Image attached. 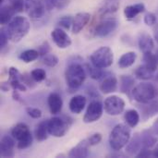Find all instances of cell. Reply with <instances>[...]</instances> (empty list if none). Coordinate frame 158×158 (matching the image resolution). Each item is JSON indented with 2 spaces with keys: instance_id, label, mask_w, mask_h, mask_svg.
<instances>
[{
  "instance_id": "52a82bcc",
  "label": "cell",
  "mask_w": 158,
  "mask_h": 158,
  "mask_svg": "<svg viewBox=\"0 0 158 158\" xmlns=\"http://www.w3.org/2000/svg\"><path fill=\"white\" fill-rule=\"evenodd\" d=\"M90 61L92 65L98 69H107L114 62L113 51L108 46H102L91 55Z\"/></svg>"
},
{
  "instance_id": "e575fe53",
  "label": "cell",
  "mask_w": 158,
  "mask_h": 158,
  "mask_svg": "<svg viewBox=\"0 0 158 158\" xmlns=\"http://www.w3.org/2000/svg\"><path fill=\"white\" fill-rule=\"evenodd\" d=\"M42 61L43 63L47 66V67H50V68H54L57 65L58 63V58L56 55L54 54H50L48 53L47 55L44 56L43 58H42Z\"/></svg>"
},
{
  "instance_id": "8d00e7d4",
  "label": "cell",
  "mask_w": 158,
  "mask_h": 158,
  "mask_svg": "<svg viewBox=\"0 0 158 158\" xmlns=\"http://www.w3.org/2000/svg\"><path fill=\"white\" fill-rule=\"evenodd\" d=\"M72 21L73 18L71 16H63L58 19V25L65 29V30H69L70 27H72Z\"/></svg>"
},
{
  "instance_id": "3957f363",
  "label": "cell",
  "mask_w": 158,
  "mask_h": 158,
  "mask_svg": "<svg viewBox=\"0 0 158 158\" xmlns=\"http://www.w3.org/2000/svg\"><path fill=\"white\" fill-rule=\"evenodd\" d=\"M86 76L87 72L81 65L77 62L69 64L65 72V79L69 89L76 92L83 84Z\"/></svg>"
},
{
  "instance_id": "60d3db41",
  "label": "cell",
  "mask_w": 158,
  "mask_h": 158,
  "mask_svg": "<svg viewBox=\"0 0 158 158\" xmlns=\"http://www.w3.org/2000/svg\"><path fill=\"white\" fill-rule=\"evenodd\" d=\"M38 52L40 54L41 56H44L45 55H47L48 53H50L51 51V47H50V44H48V42H44L41 45L38 46Z\"/></svg>"
},
{
  "instance_id": "cb8c5ba5",
  "label": "cell",
  "mask_w": 158,
  "mask_h": 158,
  "mask_svg": "<svg viewBox=\"0 0 158 158\" xmlns=\"http://www.w3.org/2000/svg\"><path fill=\"white\" fill-rule=\"evenodd\" d=\"M119 7V1L118 0H105L103 6L98 10V14L102 17L108 16L110 14L115 13Z\"/></svg>"
},
{
  "instance_id": "4316f807",
  "label": "cell",
  "mask_w": 158,
  "mask_h": 158,
  "mask_svg": "<svg viewBox=\"0 0 158 158\" xmlns=\"http://www.w3.org/2000/svg\"><path fill=\"white\" fill-rule=\"evenodd\" d=\"M155 74H156V72L154 70H152L151 69H149L144 64L139 66L136 69V70H135L136 78L139 79V80H143V81H147V80L153 79L155 77Z\"/></svg>"
},
{
  "instance_id": "ba28073f",
  "label": "cell",
  "mask_w": 158,
  "mask_h": 158,
  "mask_svg": "<svg viewBox=\"0 0 158 158\" xmlns=\"http://www.w3.org/2000/svg\"><path fill=\"white\" fill-rule=\"evenodd\" d=\"M71 123L72 121L69 120V118L67 117H65V118L61 117H54L47 120L49 134L56 138L64 137L69 131Z\"/></svg>"
},
{
  "instance_id": "836d02e7",
  "label": "cell",
  "mask_w": 158,
  "mask_h": 158,
  "mask_svg": "<svg viewBox=\"0 0 158 158\" xmlns=\"http://www.w3.org/2000/svg\"><path fill=\"white\" fill-rule=\"evenodd\" d=\"M146 105L143 110V115L146 116V118H151L155 115L158 114V100L157 101H152L148 104H144Z\"/></svg>"
},
{
  "instance_id": "b9f144b4",
  "label": "cell",
  "mask_w": 158,
  "mask_h": 158,
  "mask_svg": "<svg viewBox=\"0 0 158 158\" xmlns=\"http://www.w3.org/2000/svg\"><path fill=\"white\" fill-rule=\"evenodd\" d=\"M89 143L91 146H94L96 144H98L99 143H101L102 141V135L100 133H94L93 135H91L89 138H87Z\"/></svg>"
},
{
  "instance_id": "e0dca14e",
  "label": "cell",
  "mask_w": 158,
  "mask_h": 158,
  "mask_svg": "<svg viewBox=\"0 0 158 158\" xmlns=\"http://www.w3.org/2000/svg\"><path fill=\"white\" fill-rule=\"evenodd\" d=\"M47 104L51 114L57 115L61 112L63 107L62 97L57 93H51L47 98Z\"/></svg>"
},
{
  "instance_id": "6da1fadb",
  "label": "cell",
  "mask_w": 158,
  "mask_h": 158,
  "mask_svg": "<svg viewBox=\"0 0 158 158\" xmlns=\"http://www.w3.org/2000/svg\"><path fill=\"white\" fill-rule=\"evenodd\" d=\"M30 28L31 24L27 18L22 16H16L7 24L5 30L7 33L9 41L18 43L28 34Z\"/></svg>"
},
{
  "instance_id": "f546056e",
  "label": "cell",
  "mask_w": 158,
  "mask_h": 158,
  "mask_svg": "<svg viewBox=\"0 0 158 158\" xmlns=\"http://www.w3.org/2000/svg\"><path fill=\"white\" fill-rule=\"evenodd\" d=\"M143 64L156 72L158 69V56L153 54L152 52L143 53Z\"/></svg>"
},
{
  "instance_id": "74e56055",
  "label": "cell",
  "mask_w": 158,
  "mask_h": 158,
  "mask_svg": "<svg viewBox=\"0 0 158 158\" xmlns=\"http://www.w3.org/2000/svg\"><path fill=\"white\" fill-rule=\"evenodd\" d=\"M156 15L153 12H147L143 18V21L148 26H153L156 23Z\"/></svg>"
},
{
  "instance_id": "5bb4252c",
  "label": "cell",
  "mask_w": 158,
  "mask_h": 158,
  "mask_svg": "<svg viewBox=\"0 0 158 158\" xmlns=\"http://www.w3.org/2000/svg\"><path fill=\"white\" fill-rule=\"evenodd\" d=\"M91 19V15L87 12H80L77 13L74 17H73V21H72V32L74 34H78L79 32H81L83 28L89 23Z\"/></svg>"
},
{
  "instance_id": "f35d334b",
  "label": "cell",
  "mask_w": 158,
  "mask_h": 158,
  "mask_svg": "<svg viewBox=\"0 0 158 158\" xmlns=\"http://www.w3.org/2000/svg\"><path fill=\"white\" fill-rule=\"evenodd\" d=\"M26 112L31 118H35V119H38V118H40L42 117V111L39 108H36V107L29 106V107L26 108Z\"/></svg>"
},
{
  "instance_id": "2e32d148",
  "label": "cell",
  "mask_w": 158,
  "mask_h": 158,
  "mask_svg": "<svg viewBox=\"0 0 158 158\" xmlns=\"http://www.w3.org/2000/svg\"><path fill=\"white\" fill-rule=\"evenodd\" d=\"M89 147H91L87 139L79 143L75 147H73L69 153V157L71 158H85L89 156Z\"/></svg>"
},
{
  "instance_id": "5b68a950",
  "label": "cell",
  "mask_w": 158,
  "mask_h": 158,
  "mask_svg": "<svg viewBox=\"0 0 158 158\" xmlns=\"http://www.w3.org/2000/svg\"><path fill=\"white\" fill-rule=\"evenodd\" d=\"M158 96V89L149 82H141L134 86L131 92V97L140 104H148Z\"/></svg>"
},
{
  "instance_id": "83f0119b",
  "label": "cell",
  "mask_w": 158,
  "mask_h": 158,
  "mask_svg": "<svg viewBox=\"0 0 158 158\" xmlns=\"http://www.w3.org/2000/svg\"><path fill=\"white\" fill-rule=\"evenodd\" d=\"M124 119L128 126L131 128H135L140 122V114L135 109H130L125 112Z\"/></svg>"
},
{
  "instance_id": "d4e9b609",
  "label": "cell",
  "mask_w": 158,
  "mask_h": 158,
  "mask_svg": "<svg viewBox=\"0 0 158 158\" xmlns=\"http://www.w3.org/2000/svg\"><path fill=\"white\" fill-rule=\"evenodd\" d=\"M16 10L11 5H6L1 6L0 10V22L2 25H7L16 14Z\"/></svg>"
},
{
  "instance_id": "d6986e66",
  "label": "cell",
  "mask_w": 158,
  "mask_h": 158,
  "mask_svg": "<svg viewBox=\"0 0 158 158\" xmlns=\"http://www.w3.org/2000/svg\"><path fill=\"white\" fill-rule=\"evenodd\" d=\"M86 103H87V100H86V97L83 96V95H75L73 96L70 101H69V110L70 112H72L73 114H81L85 106H86Z\"/></svg>"
},
{
  "instance_id": "ffe728a7",
  "label": "cell",
  "mask_w": 158,
  "mask_h": 158,
  "mask_svg": "<svg viewBox=\"0 0 158 158\" xmlns=\"http://www.w3.org/2000/svg\"><path fill=\"white\" fill-rule=\"evenodd\" d=\"M135 80L130 75H122L119 79V88L121 93L125 94L129 97L131 96V92L134 88Z\"/></svg>"
},
{
  "instance_id": "d590c367",
  "label": "cell",
  "mask_w": 158,
  "mask_h": 158,
  "mask_svg": "<svg viewBox=\"0 0 158 158\" xmlns=\"http://www.w3.org/2000/svg\"><path fill=\"white\" fill-rule=\"evenodd\" d=\"M31 76L35 82H41L46 79V72L43 69H35L31 72Z\"/></svg>"
},
{
  "instance_id": "603a6c76",
  "label": "cell",
  "mask_w": 158,
  "mask_h": 158,
  "mask_svg": "<svg viewBox=\"0 0 158 158\" xmlns=\"http://www.w3.org/2000/svg\"><path fill=\"white\" fill-rule=\"evenodd\" d=\"M143 147V145L142 137H141V135L136 133L134 135V137L131 140H130L129 143L127 144L126 152L128 153L129 156H136Z\"/></svg>"
},
{
  "instance_id": "9c48e42d",
  "label": "cell",
  "mask_w": 158,
  "mask_h": 158,
  "mask_svg": "<svg viewBox=\"0 0 158 158\" xmlns=\"http://www.w3.org/2000/svg\"><path fill=\"white\" fill-rule=\"evenodd\" d=\"M125 101L117 95L108 96L104 102V109L109 116H118L125 109Z\"/></svg>"
},
{
  "instance_id": "484cf974",
  "label": "cell",
  "mask_w": 158,
  "mask_h": 158,
  "mask_svg": "<svg viewBox=\"0 0 158 158\" xmlns=\"http://www.w3.org/2000/svg\"><path fill=\"white\" fill-rule=\"evenodd\" d=\"M136 58H137V54L135 52L132 51L127 52L119 57L118 66L120 69H128L135 63Z\"/></svg>"
},
{
  "instance_id": "1f68e13d",
  "label": "cell",
  "mask_w": 158,
  "mask_h": 158,
  "mask_svg": "<svg viewBox=\"0 0 158 158\" xmlns=\"http://www.w3.org/2000/svg\"><path fill=\"white\" fill-rule=\"evenodd\" d=\"M39 56H40V54H39L38 50H35V49H28V50L23 51L19 55V58L21 61L25 62V63H31V62L38 59Z\"/></svg>"
},
{
  "instance_id": "7a4b0ae2",
  "label": "cell",
  "mask_w": 158,
  "mask_h": 158,
  "mask_svg": "<svg viewBox=\"0 0 158 158\" xmlns=\"http://www.w3.org/2000/svg\"><path fill=\"white\" fill-rule=\"evenodd\" d=\"M118 21L117 19L112 17H102L98 13L94 20V23L91 27V32L93 36L99 38H104L111 34L118 28Z\"/></svg>"
},
{
  "instance_id": "ac0fdd59",
  "label": "cell",
  "mask_w": 158,
  "mask_h": 158,
  "mask_svg": "<svg viewBox=\"0 0 158 158\" xmlns=\"http://www.w3.org/2000/svg\"><path fill=\"white\" fill-rule=\"evenodd\" d=\"M118 84V80H117L116 77H114V76H106L101 81L99 89L103 94H112V93L117 91Z\"/></svg>"
},
{
  "instance_id": "f1b7e54d",
  "label": "cell",
  "mask_w": 158,
  "mask_h": 158,
  "mask_svg": "<svg viewBox=\"0 0 158 158\" xmlns=\"http://www.w3.org/2000/svg\"><path fill=\"white\" fill-rule=\"evenodd\" d=\"M48 126H47V121H42L40 122L34 131L35 138L38 142H44L48 138Z\"/></svg>"
},
{
  "instance_id": "4dcf8cb0",
  "label": "cell",
  "mask_w": 158,
  "mask_h": 158,
  "mask_svg": "<svg viewBox=\"0 0 158 158\" xmlns=\"http://www.w3.org/2000/svg\"><path fill=\"white\" fill-rule=\"evenodd\" d=\"M155 133L153 132V131H143V133L141 134V137H142V141H143V145L144 147H147V148H152L153 146L156 145V142H157V139L155 137Z\"/></svg>"
},
{
  "instance_id": "30bf717a",
  "label": "cell",
  "mask_w": 158,
  "mask_h": 158,
  "mask_svg": "<svg viewBox=\"0 0 158 158\" xmlns=\"http://www.w3.org/2000/svg\"><path fill=\"white\" fill-rule=\"evenodd\" d=\"M46 6L44 0H25V11L27 15L33 19H41L45 13Z\"/></svg>"
},
{
  "instance_id": "9a60e30c",
  "label": "cell",
  "mask_w": 158,
  "mask_h": 158,
  "mask_svg": "<svg viewBox=\"0 0 158 158\" xmlns=\"http://www.w3.org/2000/svg\"><path fill=\"white\" fill-rule=\"evenodd\" d=\"M15 139L12 136L5 135L1 139L0 143V156L2 157H12L14 156Z\"/></svg>"
},
{
  "instance_id": "bcb514c9",
  "label": "cell",
  "mask_w": 158,
  "mask_h": 158,
  "mask_svg": "<svg viewBox=\"0 0 158 158\" xmlns=\"http://www.w3.org/2000/svg\"><path fill=\"white\" fill-rule=\"evenodd\" d=\"M154 156L155 157H158V147L154 151Z\"/></svg>"
},
{
  "instance_id": "44dd1931",
  "label": "cell",
  "mask_w": 158,
  "mask_h": 158,
  "mask_svg": "<svg viewBox=\"0 0 158 158\" xmlns=\"http://www.w3.org/2000/svg\"><path fill=\"white\" fill-rule=\"evenodd\" d=\"M144 10H145V6L143 3H137L134 5H130L124 8V16L127 19L131 20V19H135L139 14L144 12Z\"/></svg>"
},
{
  "instance_id": "7c38bea8",
  "label": "cell",
  "mask_w": 158,
  "mask_h": 158,
  "mask_svg": "<svg viewBox=\"0 0 158 158\" xmlns=\"http://www.w3.org/2000/svg\"><path fill=\"white\" fill-rule=\"evenodd\" d=\"M51 37L55 44L58 48H61V49L68 48L72 44V41L69 35L61 28H56L55 30H53L51 32Z\"/></svg>"
},
{
  "instance_id": "f6af8a7d",
  "label": "cell",
  "mask_w": 158,
  "mask_h": 158,
  "mask_svg": "<svg viewBox=\"0 0 158 158\" xmlns=\"http://www.w3.org/2000/svg\"><path fill=\"white\" fill-rule=\"evenodd\" d=\"M152 131L156 135H158V118L154 122V124L152 126Z\"/></svg>"
},
{
  "instance_id": "ab89813d",
  "label": "cell",
  "mask_w": 158,
  "mask_h": 158,
  "mask_svg": "<svg viewBox=\"0 0 158 158\" xmlns=\"http://www.w3.org/2000/svg\"><path fill=\"white\" fill-rule=\"evenodd\" d=\"M10 2L16 12H22L25 9V0H10Z\"/></svg>"
},
{
  "instance_id": "7dc6e473",
  "label": "cell",
  "mask_w": 158,
  "mask_h": 158,
  "mask_svg": "<svg viewBox=\"0 0 158 158\" xmlns=\"http://www.w3.org/2000/svg\"><path fill=\"white\" fill-rule=\"evenodd\" d=\"M155 39L156 40V42L158 43V31L156 32V34H155Z\"/></svg>"
},
{
  "instance_id": "d6a6232c",
  "label": "cell",
  "mask_w": 158,
  "mask_h": 158,
  "mask_svg": "<svg viewBox=\"0 0 158 158\" xmlns=\"http://www.w3.org/2000/svg\"><path fill=\"white\" fill-rule=\"evenodd\" d=\"M85 70L86 72L90 75V77L93 79V80H95V81H99L101 79H104L106 75V73H104L102 71L101 69H98L96 67H94V65H85Z\"/></svg>"
},
{
  "instance_id": "7bdbcfd3",
  "label": "cell",
  "mask_w": 158,
  "mask_h": 158,
  "mask_svg": "<svg viewBox=\"0 0 158 158\" xmlns=\"http://www.w3.org/2000/svg\"><path fill=\"white\" fill-rule=\"evenodd\" d=\"M137 157H150V156H154V152H151L150 148L147 147H143L140 152L136 155Z\"/></svg>"
},
{
  "instance_id": "277c9868",
  "label": "cell",
  "mask_w": 158,
  "mask_h": 158,
  "mask_svg": "<svg viewBox=\"0 0 158 158\" xmlns=\"http://www.w3.org/2000/svg\"><path fill=\"white\" fill-rule=\"evenodd\" d=\"M131 137V127L126 124L116 125L109 136V145L115 151H120L127 146Z\"/></svg>"
},
{
  "instance_id": "ee69618b",
  "label": "cell",
  "mask_w": 158,
  "mask_h": 158,
  "mask_svg": "<svg viewBox=\"0 0 158 158\" xmlns=\"http://www.w3.org/2000/svg\"><path fill=\"white\" fill-rule=\"evenodd\" d=\"M8 40H9V39H8L7 33H6V30L3 28V29L1 30V32H0V47H1V48H4V47L6 45Z\"/></svg>"
},
{
  "instance_id": "7402d4cb",
  "label": "cell",
  "mask_w": 158,
  "mask_h": 158,
  "mask_svg": "<svg viewBox=\"0 0 158 158\" xmlns=\"http://www.w3.org/2000/svg\"><path fill=\"white\" fill-rule=\"evenodd\" d=\"M138 44H139V47L140 50L143 53H147V52H152L154 47H155V43H154V39L152 38V36L148 33L143 32L138 40Z\"/></svg>"
},
{
  "instance_id": "8fae6325",
  "label": "cell",
  "mask_w": 158,
  "mask_h": 158,
  "mask_svg": "<svg viewBox=\"0 0 158 158\" xmlns=\"http://www.w3.org/2000/svg\"><path fill=\"white\" fill-rule=\"evenodd\" d=\"M104 111V105L101 104L100 101L94 100L92 101L84 114L83 117V121L84 123H94L99 120L103 115Z\"/></svg>"
},
{
  "instance_id": "4fadbf2b",
  "label": "cell",
  "mask_w": 158,
  "mask_h": 158,
  "mask_svg": "<svg viewBox=\"0 0 158 158\" xmlns=\"http://www.w3.org/2000/svg\"><path fill=\"white\" fill-rule=\"evenodd\" d=\"M22 75L19 73V71L14 68L11 67L8 70V82L10 84V87L13 90L20 91V92H26L27 87L21 81Z\"/></svg>"
},
{
  "instance_id": "8992f818",
  "label": "cell",
  "mask_w": 158,
  "mask_h": 158,
  "mask_svg": "<svg viewBox=\"0 0 158 158\" xmlns=\"http://www.w3.org/2000/svg\"><path fill=\"white\" fill-rule=\"evenodd\" d=\"M11 136L17 141V148L24 150L32 144V134L25 123H18L11 130Z\"/></svg>"
}]
</instances>
